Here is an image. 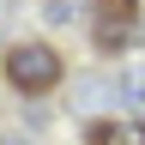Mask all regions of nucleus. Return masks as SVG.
<instances>
[{"label": "nucleus", "mask_w": 145, "mask_h": 145, "mask_svg": "<svg viewBox=\"0 0 145 145\" xmlns=\"http://www.w3.org/2000/svg\"><path fill=\"white\" fill-rule=\"evenodd\" d=\"M61 54H54L48 42H18L12 54H6V85L12 91H24V97H36V91H54L61 85Z\"/></svg>", "instance_id": "nucleus-1"}, {"label": "nucleus", "mask_w": 145, "mask_h": 145, "mask_svg": "<svg viewBox=\"0 0 145 145\" xmlns=\"http://www.w3.org/2000/svg\"><path fill=\"white\" fill-rule=\"evenodd\" d=\"M139 36V0H97L91 6V42L103 54H121Z\"/></svg>", "instance_id": "nucleus-2"}, {"label": "nucleus", "mask_w": 145, "mask_h": 145, "mask_svg": "<svg viewBox=\"0 0 145 145\" xmlns=\"http://www.w3.org/2000/svg\"><path fill=\"white\" fill-rule=\"evenodd\" d=\"M91 145H145V121H97Z\"/></svg>", "instance_id": "nucleus-3"}, {"label": "nucleus", "mask_w": 145, "mask_h": 145, "mask_svg": "<svg viewBox=\"0 0 145 145\" xmlns=\"http://www.w3.org/2000/svg\"><path fill=\"white\" fill-rule=\"evenodd\" d=\"M0 145H24V139H0Z\"/></svg>", "instance_id": "nucleus-4"}]
</instances>
